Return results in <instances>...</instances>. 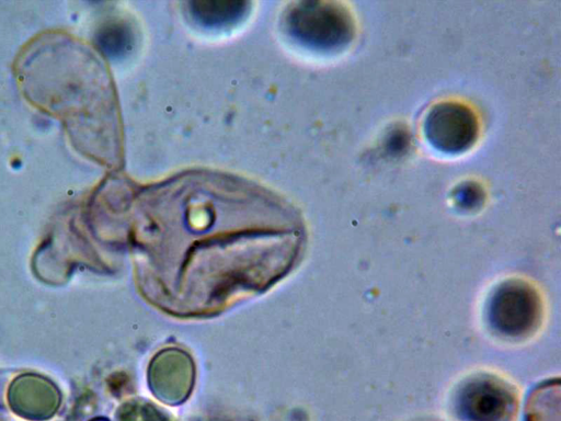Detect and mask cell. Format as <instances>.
Listing matches in <instances>:
<instances>
[{
  "label": "cell",
  "instance_id": "obj_1",
  "mask_svg": "<svg viewBox=\"0 0 561 421\" xmlns=\"http://www.w3.org/2000/svg\"><path fill=\"white\" fill-rule=\"evenodd\" d=\"M490 330L510 341L533 337L543 319V301L537 288L522 278H508L491 293L485 306Z\"/></svg>",
  "mask_w": 561,
  "mask_h": 421
},
{
  "label": "cell",
  "instance_id": "obj_2",
  "mask_svg": "<svg viewBox=\"0 0 561 421\" xmlns=\"http://www.w3.org/2000/svg\"><path fill=\"white\" fill-rule=\"evenodd\" d=\"M285 20L296 38L318 49L341 48L354 36L351 13L335 2H299Z\"/></svg>",
  "mask_w": 561,
  "mask_h": 421
},
{
  "label": "cell",
  "instance_id": "obj_3",
  "mask_svg": "<svg viewBox=\"0 0 561 421\" xmlns=\"http://www.w3.org/2000/svg\"><path fill=\"white\" fill-rule=\"evenodd\" d=\"M517 407L515 387L493 374H474L456 391L457 412L468 421H513Z\"/></svg>",
  "mask_w": 561,
  "mask_h": 421
},
{
  "label": "cell",
  "instance_id": "obj_4",
  "mask_svg": "<svg viewBox=\"0 0 561 421\" xmlns=\"http://www.w3.org/2000/svg\"><path fill=\"white\" fill-rule=\"evenodd\" d=\"M427 141L444 153H460L476 143L479 123L473 111L466 104L444 101L435 104L423 124Z\"/></svg>",
  "mask_w": 561,
  "mask_h": 421
},
{
  "label": "cell",
  "instance_id": "obj_5",
  "mask_svg": "<svg viewBox=\"0 0 561 421\" xmlns=\"http://www.w3.org/2000/svg\"><path fill=\"white\" fill-rule=\"evenodd\" d=\"M191 13L205 24H225L238 19L245 11V2L197 1L191 3Z\"/></svg>",
  "mask_w": 561,
  "mask_h": 421
}]
</instances>
